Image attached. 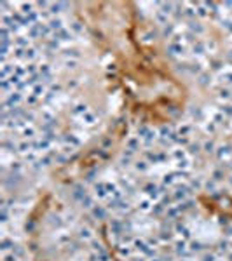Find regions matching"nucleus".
Instances as JSON below:
<instances>
[{
    "label": "nucleus",
    "mask_w": 232,
    "mask_h": 261,
    "mask_svg": "<svg viewBox=\"0 0 232 261\" xmlns=\"http://www.w3.org/2000/svg\"><path fill=\"white\" fill-rule=\"evenodd\" d=\"M25 73H26V68H23V66H16V68H14V73H12V75H16V77H18V78H19V77H21V75H25Z\"/></svg>",
    "instance_id": "obj_14"
},
{
    "label": "nucleus",
    "mask_w": 232,
    "mask_h": 261,
    "mask_svg": "<svg viewBox=\"0 0 232 261\" xmlns=\"http://www.w3.org/2000/svg\"><path fill=\"white\" fill-rule=\"evenodd\" d=\"M63 56L65 58H79V51L77 49H66L63 52Z\"/></svg>",
    "instance_id": "obj_11"
},
{
    "label": "nucleus",
    "mask_w": 232,
    "mask_h": 261,
    "mask_svg": "<svg viewBox=\"0 0 232 261\" xmlns=\"http://www.w3.org/2000/svg\"><path fill=\"white\" fill-rule=\"evenodd\" d=\"M173 7H175L173 4H161V9H162L161 12H164L166 16H167V14H171V12H173Z\"/></svg>",
    "instance_id": "obj_12"
},
{
    "label": "nucleus",
    "mask_w": 232,
    "mask_h": 261,
    "mask_svg": "<svg viewBox=\"0 0 232 261\" xmlns=\"http://www.w3.org/2000/svg\"><path fill=\"white\" fill-rule=\"evenodd\" d=\"M222 26H223V28H225V30H227L229 33H232V19H225Z\"/></svg>",
    "instance_id": "obj_17"
},
{
    "label": "nucleus",
    "mask_w": 232,
    "mask_h": 261,
    "mask_svg": "<svg viewBox=\"0 0 232 261\" xmlns=\"http://www.w3.org/2000/svg\"><path fill=\"white\" fill-rule=\"evenodd\" d=\"M65 66L68 70H75L77 68V61H65Z\"/></svg>",
    "instance_id": "obj_19"
},
{
    "label": "nucleus",
    "mask_w": 232,
    "mask_h": 261,
    "mask_svg": "<svg viewBox=\"0 0 232 261\" xmlns=\"http://www.w3.org/2000/svg\"><path fill=\"white\" fill-rule=\"evenodd\" d=\"M44 92H45V85H42V84H37V85L32 89V94H33V96H37V98H38V96H42Z\"/></svg>",
    "instance_id": "obj_7"
},
{
    "label": "nucleus",
    "mask_w": 232,
    "mask_h": 261,
    "mask_svg": "<svg viewBox=\"0 0 232 261\" xmlns=\"http://www.w3.org/2000/svg\"><path fill=\"white\" fill-rule=\"evenodd\" d=\"M222 63H220V61H213V63H211V68H213V70H220V68H222Z\"/></svg>",
    "instance_id": "obj_21"
},
{
    "label": "nucleus",
    "mask_w": 232,
    "mask_h": 261,
    "mask_svg": "<svg viewBox=\"0 0 232 261\" xmlns=\"http://www.w3.org/2000/svg\"><path fill=\"white\" fill-rule=\"evenodd\" d=\"M155 18H157V21H159V23H161L162 26H166V25H167V16H166L164 12L157 11V12H155Z\"/></svg>",
    "instance_id": "obj_9"
},
{
    "label": "nucleus",
    "mask_w": 232,
    "mask_h": 261,
    "mask_svg": "<svg viewBox=\"0 0 232 261\" xmlns=\"http://www.w3.org/2000/svg\"><path fill=\"white\" fill-rule=\"evenodd\" d=\"M70 30H72V33H80L82 30H84V26H82L79 21H73V23L70 25Z\"/></svg>",
    "instance_id": "obj_10"
},
{
    "label": "nucleus",
    "mask_w": 232,
    "mask_h": 261,
    "mask_svg": "<svg viewBox=\"0 0 232 261\" xmlns=\"http://www.w3.org/2000/svg\"><path fill=\"white\" fill-rule=\"evenodd\" d=\"M169 54H173V56L183 54V45L178 44V42H171V44H169Z\"/></svg>",
    "instance_id": "obj_4"
},
{
    "label": "nucleus",
    "mask_w": 232,
    "mask_h": 261,
    "mask_svg": "<svg viewBox=\"0 0 232 261\" xmlns=\"http://www.w3.org/2000/svg\"><path fill=\"white\" fill-rule=\"evenodd\" d=\"M206 47H208V44H206V42H202V40H196V42H194V45H192V51H194V54L202 56V54L206 52Z\"/></svg>",
    "instance_id": "obj_3"
},
{
    "label": "nucleus",
    "mask_w": 232,
    "mask_h": 261,
    "mask_svg": "<svg viewBox=\"0 0 232 261\" xmlns=\"http://www.w3.org/2000/svg\"><path fill=\"white\" fill-rule=\"evenodd\" d=\"M171 33H173V25H169V26L166 25L164 26V35H171Z\"/></svg>",
    "instance_id": "obj_20"
},
{
    "label": "nucleus",
    "mask_w": 232,
    "mask_h": 261,
    "mask_svg": "<svg viewBox=\"0 0 232 261\" xmlns=\"http://www.w3.org/2000/svg\"><path fill=\"white\" fill-rule=\"evenodd\" d=\"M93 119H94V117H93L91 113H86V120H89V124H93Z\"/></svg>",
    "instance_id": "obj_23"
},
{
    "label": "nucleus",
    "mask_w": 232,
    "mask_h": 261,
    "mask_svg": "<svg viewBox=\"0 0 232 261\" xmlns=\"http://www.w3.org/2000/svg\"><path fill=\"white\" fill-rule=\"evenodd\" d=\"M222 110H223V111H227L229 115H232V104H229V106H223Z\"/></svg>",
    "instance_id": "obj_22"
},
{
    "label": "nucleus",
    "mask_w": 232,
    "mask_h": 261,
    "mask_svg": "<svg viewBox=\"0 0 232 261\" xmlns=\"http://www.w3.org/2000/svg\"><path fill=\"white\" fill-rule=\"evenodd\" d=\"M218 94H220V98H225V99H227V98H231L232 92L229 91V89H220V92H218Z\"/></svg>",
    "instance_id": "obj_18"
},
{
    "label": "nucleus",
    "mask_w": 232,
    "mask_h": 261,
    "mask_svg": "<svg viewBox=\"0 0 232 261\" xmlns=\"http://www.w3.org/2000/svg\"><path fill=\"white\" fill-rule=\"evenodd\" d=\"M209 82H211V77H209L208 73H204V75L199 77V84H201V85H208Z\"/></svg>",
    "instance_id": "obj_13"
},
{
    "label": "nucleus",
    "mask_w": 232,
    "mask_h": 261,
    "mask_svg": "<svg viewBox=\"0 0 232 261\" xmlns=\"http://www.w3.org/2000/svg\"><path fill=\"white\" fill-rule=\"evenodd\" d=\"M53 37H54L53 40H56V42H68V40L73 38V33L70 32V30H66V28H63V30H60V32H54Z\"/></svg>",
    "instance_id": "obj_1"
},
{
    "label": "nucleus",
    "mask_w": 232,
    "mask_h": 261,
    "mask_svg": "<svg viewBox=\"0 0 232 261\" xmlns=\"http://www.w3.org/2000/svg\"><path fill=\"white\" fill-rule=\"evenodd\" d=\"M35 71H37V65H33V63H30V65L26 66V75H35Z\"/></svg>",
    "instance_id": "obj_16"
},
{
    "label": "nucleus",
    "mask_w": 232,
    "mask_h": 261,
    "mask_svg": "<svg viewBox=\"0 0 232 261\" xmlns=\"http://www.w3.org/2000/svg\"><path fill=\"white\" fill-rule=\"evenodd\" d=\"M35 56H37V51L35 49H26V56H25V59H28V61H32V59H35Z\"/></svg>",
    "instance_id": "obj_15"
},
{
    "label": "nucleus",
    "mask_w": 232,
    "mask_h": 261,
    "mask_svg": "<svg viewBox=\"0 0 232 261\" xmlns=\"http://www.w3.org/2000/svg\"><path fill=\"white\" fill-rule=\"evenodd\" d=\"M63 7H66L65 4H51V5H49V12H51V14H58V12H61Z\"/></svg>",
    "instance_id": "obj_8"
},
{
    "label": "nucleus",
    "mask_w": 232,
    "mask_h": 261,
    "mask_svg": "<svg viewBox=\"0 0 232 261\" xmlns=\"http://www.w3.org/2000/svg\"><path fill=\"white\" fill-rule=\"evenodd\" d=\"M47 26L51 28V32H60V30H63L65 26H63V19L61 18H51L49 19V23H47Z\"/></svg>",
    "instance_id": "obj_2"
},
{
    "label": "nucleus",
    "mask_w": 232,
    "mask_h": 261,
    "mask_svg": "<svg viewBox=\"0 0 232 261\" xmlns=\"http://www.w3.org/2000/svg\"><path fill=\"white\" fill-rule=\"evenodd\" d=\"M220 82L222 84H227V85H232V70L231 71H223L220 75Z\"/></svg>",
    "instance_id": "obj_6"
},
{
    "label": "nucleus",
    "mask_w": 232,
    "mask_h": 261,
    "mask_svg": "<svg viewBox=\"0 0 232 261\" xmlns=\"http://www.w3.org/2000/svg\"><path fill=\"white\" fill-rule=\"evenodd\" d=\"M189 30L194 33V35H201V33L204 32V26H202L199 21H190V23H189Z\"/></svg>",
    "instance_id": "obj_5"
}]
</instances>
